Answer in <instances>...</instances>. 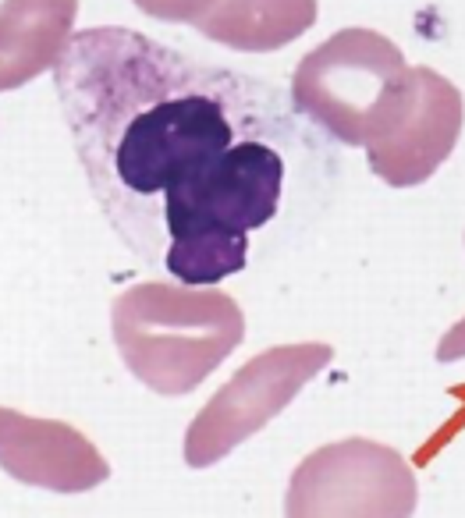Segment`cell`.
Masks as SVG:
<instances>
[{"label": "cell", "instance_id": "1", "mask_svg": "<svg viewBox=\"0 0 465 518\" xmlns=\"http://www.w3.org/2000/svg\"><path fill=\"white\" fill-rule=\"evenodd\" d=\"M53 86L103 217L170 284L242 273L292 185L337 167L284 89L121 25L75 32Z\"/></svg>", "mask_w": 465, "mask_h": 518}, {"label": "cell", "instance_id": "2", "mask_svg": "<svg viewBox=\"0 0 465 518\" xmlns=\"http://www.w3.org/2000/svg\"><path fill=\"white\" fill-rule=\"evenodd\" d=\"M114 344L139 383L192 394L245 337L242 306L217 287L146 280L114 299Z\"/></svg>", "mask_w": 465, "mask_h": 518}, {"label": "cell", "instance_id": "3", "mask_svg": "<svg viewBox=\"0 0 465 518\" xmlns=\"http://www.w3.org/2000/svg\"><path fill=\"white\" fill-rule=\"evenodd\" d=\"M409 64L373 29H341L309 50L292 75V103L327 139L370 146L394 114Z\"/></svg>", "mask_w": 465, "mask_h": 518}, {"label": "cell", "instance_id": "4", "mask_svg": "<svg viewBox=\"0 0 465 518\" xmlns=\"http://www.w3.org/2000/svg\"><path fill=\"white\" fill-rule=\"evenodd\" d=\"M416 504V472L394 447L348 437L299 462L284 493V518H412Z\"/></svg>", "mask_w": 465, "mask_h": 518}, {"label": "cell", "instance_id": "5", "mask_svg": "<svg viewBox=\"0 0 465 518\" xmlns=\"http://www.w3.org/2000/svg\"><path fill=\"white\" fill-rule=\"evenodd\" d=\"M334 359V348L323 341L277 344L252 355L231 376L185 430V465L210 469L227 458L242 440L260 433L274 416L295 401V394Z\"/></svg>", "mask_w": 465, "mask_h": 518}, {"label": "cell", "instance_id": "6", "mask_svg": "<svg viewBox=\"0 0 465 518\" xmlns=\"http://www.w3.org/2000/svg\"><path fill=\"white\" fill-rule=\"evenodd\" d=\"M461 125L465 103L458 86L433 68H409L394 114L366 146L370 170L391 189L423 185L458 146Z\"/></svg>", "mask_w": 465, "mask_h": 518}, {"label": "cell", "instance_id": "7", "mask_svg": "<svg viewBox=\"0 0 465 518\" xmlns=\"http://www.w3.org/2000/svg\"><path fill=\"white\" fill-rule=\"evenodd\" d=\"M0 469L53 493H86L110 476L107 458L82 430L15 409H0Z\"/></svg>", "mask_w": 465, "mask_h": 518}, {"label": "cell", "instance_id": "8", "mask_svg": "<svg viewBox=\"0 0 465 518\" xmlns=\"http://www.w3.org/2000/svg\"><path fill=\"white\" fill-rule=\"evenodd\" d=\"M79 0H4L0 4V93L53 71L72 43Z\"/></svg>", "mask_w": 465, "mask_h": 518}, {"label": "cell", "instance_id": "9", "mask_svg": "<svg viewBox=\"0 0 465 518\" xmlns=\"http://www.w3.org/2000/svg\"><path fill=\"white\" fill-rule=\"evenodd\" d=\"M316 0H217L199 32L227 50L270 53L316 25Z\"/></svg>", "mask_w": 465, "mask_h": 518}, {"label": "cell", "instance_id": "10", "mask_svg": "<svg viewBox=\"0 0 465 518\" xmlns=\"http://www.w3.org/2000/svg\"><path fill=\"white\" fill-rule=\"evenodd\" d=\"M132 4L149 15V18H160V22H203L210 15V8L217 4V0H132Z\"/></svg>", "mask_w": 465, "mask_h": 518}, {"label": "cell", "instance_id": "11", "mask_svg": "<svg viewBox=\"0 0 465 518\" xmlns=\"http://www.w3.org/2000/svg\"><path fill=\"white\" fill-rule=\"evenodd\" d=\"M458 359H465V316L437 344V362H458Z\"/></svg>", "mask_w": 465, "mask_h": 518}]
</instances>
